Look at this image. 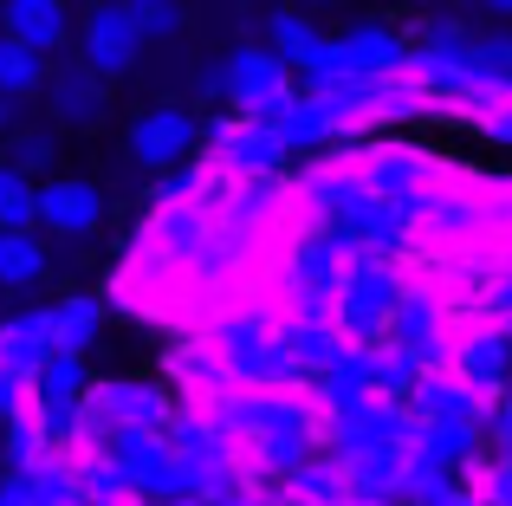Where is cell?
<instances>
[{"instance_id":"obj_1","label":"cell","mask_w":512,"mask_h":506,"mask_svg":"<svg viewBox=\"0 0 512 506\" xmlns=\"http://www.w3.org/2000/svg\"><path fill=\"white\" fill-rule=\"evenodd\" d=\"M214 357L227 364L234 383H253V390H305V370L286 344V318L266 312H221L208 325Z\"/></svg>"},{"instance_id":"obj_2","label":"cell","mask_w":512,"mask_h":506,"mask_svg":"<svg viewBox=\"0 0 512 506\" xmlns=\"http://www.w3.org/2000/svg\"><path fill=\"white\" fill-rule=\"evenodd\" d=\"M208 98H227L234 117H260V124H279L292 104L305 98V78L279 59L273 46H240L221 72L208 78Z\"/></svg>"},{"instance_id":"obj_3","label":"cell","mask_w":512,"mask_h":506,"mask_svg":"<svg viewBox=\"0 0 512 506\" xmlns=\"http://www.w3.org/2000/svg\"><path fill=\"white\" fill-rule=\"evenodd\" d=\"M402 292H409V279H402L396 260H383V253H357L338 286V299H331V325L344 331L350 344H383L389 325H396V305Z\"/></svg>"},{"instance_id":"obj_4","label":"cell","mask_w":512,"mask_h":506,"mask_svg":"<svg viewBox=\"0 0 512 506\" xmlns=\"http://www.w3.org/2000/svg\"><path fill=\"white\" fill-rule=\"evenodd\" d=\"M350 260H357V253L331 228H299L286 241V253H279V292H286V305L292 312H331Z\"/></svg>"},{"instance_id":"obj_5","label":"cell","mask_w":512,"mask_h":506,"mask_svg":"<svg viewBox=\"0 0 512 506\" xmlns=\"http://www.w3.org/2000/svg\"><path fill=\"white\" fill-rule=\"evenodd\" d=\"M422 416L409 403H383V396H357V403L318 409V448L344 455V448H415Z\"/></svg>"},{"instance_id":"obj_6","label":"cell","mask_w":512,"mask_h":506,"mask_svg":"<svg viewBox=\"0 0 512 506\" xmlns=\"http://www.w3.org/2000/svg\"><path fill=\"white\" fill-rule=\"evenodd\" d=\"M454 318H448V292H435V286H409L402 292V305H396V325H389V351L396 357H409L415 370H448L454 364Z\"/></svg>"},{"instance_id":"obj_7","label":"cell","mask_w":512,"mask_h":506,"mask_svg":"<svg viewBox=\"0 0 512 506\" xmlns=\"http://www.w3.org/2000/svg\"><path fill=\"white\" fill-rule=\"evenodd\" d=\"M175 409L182 403L150 377H104L85 396V442L91 435H124V429H169Z\"/></svg>"},{"instance_id":"obj_8","label":"cell","mask_w":512,"mask_h":506,"mask_svg":"<svg viewBox=\"0 0 512 506\" xmlns=\"http://www.w3.org/2000/svg\"><path fill=\"white\" fill-rule=\"evenodd\" d=\"M201 143L208 156L227 169V176H286L292 169V143L279 124H260V117H208L201 124Z\"/></svg>"},{"instance_id":"obj_9","label":"cell","mask_w":512,"mask_h":506,"mask_svg":"<svg viewBox=\"0 0 512 506\" xmlns=\"http://www.w3.org/2000/svg\"><path fill=\"white\" fill-rule=\"evenodd\" d=\"M143 26L130 20V7L124 0H98V7H85V20H78V59L91 65L98 78H130L137 72V59H143Z\"/></svg>"},{"instance_id":"obj_10","label":"cell","mask_w":512,"mask_h":506,"mask_svg":"<svg viewBox=\"0 0 512 506\" xmlns=\"http://www.w3.org/2000/svg\"><path fill=\"white\" fill-rule=\"evenodd\" d=\"M195 143H201V117L182 111V104H150V111H137L130 130H124V150L137 156L143 169H156V176L182 169L188 156H195Z\"/></svg>"},{"instance_id":"obj_11","label":"cell","mask_w":512,"mask_h":506,"mask_svg":"<svg viewBox=\"0 0 512 506\" xmlns=\"http://www.w3.org/2000/svg\"><path fill=\"white\" fill-rule=\"evenodd\" d=\"M266 46H273L279 59H286L292 72L305 78V85L344 78V46H338V33H318V20H312V13H299V7H279L273 20H266Z\"/></svg>"},{"instance_id":"obj_12","label":"cell","mask_w":512,"mask_h":506,"mask_svg":"<svg viewBox=\"0 0 512 506\" xmlns=\"http://www.w3.org/2000/svg\"><path fill=\"white\" fill-rule=\"evenodd\" d=\"M104 228V189L91 176H52L39 182V234L46 241H85Z\"/></svg>"},{"instance_id":"obj_13","label":"cell","mask_w":512,"mask_h":506,"mask_svg":"<svg viewBox=\"0 0 512 506\" xmlns=\"http://www.w3.org/2000/svg\"><path fill=\"white\" fill-rule=\"evenodd\" d=\"M46 111H52V124H59V130H98L104 117H111V78H98L85 59L52 65Z\"/></svg>"},{"instance_id":"obj_14","label":"cell","mask_w":512,"mask_h":506,"mask_svg":"<svg viewBox=\"0 0 512 506\" xmlns=\"http://www.w3.org/2000/svg\"><path fill=\"white\" fill-rule=\"evenodd\" d=\"M454 377H467L474 383V390H487L493 403H500V396L512 390V331L506 325H487V318H480V325H467L461 338H454Z\"/></svg>"},{"instance_id":"obj_15","label":"cell","mask_w":512,"mask_h":506,"mask_svg":"<svg viewBox=\"0 0 512 506\" xmlns=\"http://www.w3.org/2000/svg\"><path fill=\"white\" fill-rule=\"evenodd\" d=\"M338 46H344V78H396V72H409L415 39H402L383 20H357L338 33Z\"/></svg>"},{"instance_id":"obj_16","label":"cell","mask_w":512,"mask_h":506,"mask_svg":"<svg viewBox=\"0 0 512 506\" xmlns=\"http://www.w3.org/2000/svg\"><path fill=\"white\" fill-rule=\"evenodd\" d=\"M344 481L350 500H409L415 448H344Z\"/></svg>"},{"instance_id":"obj_17","label":"cell","mask_w":512,"mask_h":506,"mask_svg":"<svg viewBox=\"0 0 512 506\" xmlns=\"http://www.w3.org/2000/svg\"><path fill=\"white\" fill-rule=\"evenodd\" d=\"M357 163L370 176V189L383 195H428L441 182V163L415 143H370V150H357Z\"/></svg>"},{"instance_id":"obj_18","label":"cell","mask_w":512,"mask_h":506,"mask_svg":"<svg viewBox=\"0 0 512 506\" xmlns=\"http://www.w3.org/2000/svg\"><path fill=\"white\" fill-rule=\"evenodd\" d=\"M409 409L422 422H493V396L474 390L467 377H454V370H428V377L415 383Z\"/></svg>"},{"instance_id":"obj_19","label":"cell","mask_w":512,"mask_h":506,"mask_svg":"<svg viewBox=\"0 0 512 506\" xmlns=\"http://www.w3.org/2000/svg\"><path fill=\"white\" fill-rule=\"evenodd\" d=\"M0 33L52 59L59 46L78 39V26H72V7H65V0H0Z\"/></svg>"},{"instance_id":"obj_20","label":"cell","mask_w":512,"mask_h":506,"mask_svg":"<svg viewBox=\"0 0 512 506\" xmlns=\"http://www.w3.org/2000/svg\"><path fill=\"white\" fill-rule=\"evenodd\" d=\"M286 344H292V357H299V370H305V390H312L325 370H338L344 351H350V338L331 325V312H286Z\"/></svg>"},{"instance_id":"obj_21","label":"cell","mask_w":512,"mask_h":506,"mask_svg":"<svg viewBox=\"0 0 512 506\" xmlns=\"http://www.w3.org/2000/svg\"><path fill=\"white\" fill-rule=\"evenodd\" d=\"M487 448H493L487 422H422V435H415V455L435 461V468H448V474H461L467 461H480Z\"/></svg>"},{"instance_id":"obj_22","label":"cell","mask_w":512,"mask_h":506,"mask_svg":"<svg viewBox=\"0 0 512 506\" xmlns=\"http://www.w3.org/2000/svg\"><path fill=\"white\" fill-rule=\"evenodd\" d=\"M52 351H59V344H52L46 305H39V312H20V318H7V325H0V370H20V377H39Z\"/></svg>"},{"instance_id":"obj_23","label":"cell","mask_w":512,"mask_h":506,"mask_svg":"<svg viewBox=\"0 0 512 506\" xmlns=\"http://www.w3.org/2000/svg\"><path fill=\"white\" fill-rule=\"evenodd\" d=\"M46 325H52V344H59L65 357H85L91 344H98V331H104V299H91V292H65V299L46 305Z\"/></svg>"},{"instance_id":"obj_24","label":"cell","mask_w":512,"mask_h":506,"mask_svg":"<svg viewBox=\"0 0 512 506\" xmlns=\"http://www.w3.org/2000/svg\"><path fill=\"white\" fill-rule=\"evenodd\" d=\"M454 111H461L474 130H487L493 143H506V150H512V78H474L467 98L454 104Z\"/></svg>"},{"instance_id":"obj_25","label":"cell","mask_w":512,"mask_h":506,"mask_svg":"<svg viewBox=\"0 0 512 506\" xmlns=\"http://www.w3.org/2000/svg\"><path fill=\"white\" fill-rule=\"evenodd\" d=\"M46 266H52V253H46V234H39V228L0 234V292L39 286V279H46Z\"/></svg>"},{"instance_id":"obj_26","label":"cell","mask_w":512,"mask_h":506,"mask_svg":"<svg viewBox=\"0 0 512 506\" xmlns=\"http://www.w3.org/2000/svg\"><path fill=\"white\" fill-rule=\"evenodd\" d=\"M286 500H292V506H344V500H350L344 461H338V455H312V461H305V468L286 481Z\"/></svg>"},{"instance_id":"obj_27","label":"cell","mask_w":512,"mask_h":506,"mask_svg":"<svg viewBox=\"0 0 512 506\" xmlns=\"http://www.w3.org/2000/svg\"><path fill=\"white\" fill-rule=\"evenodd\" d=\"M46 78H52L46 52L0 33V98H33V91H46Z\"/></svg>"},{"instance_id":"obj_28","label":"cell","mask_w":512,"mask_h":506,"mask_svg":"<svg viewBox=\"0 0 512 506\" xmlns=\"http://www.w3.org/2000/svg\"><path fill=\"white\" fill-rule=\"evenodd\" d=\"M480 228V202L474 195H454V189H428V241H461V234Z\"/></svg>"},{"instance_id":"obj_29","label":"cell","mask_w":512,"mask_h":506,"mask_svg":"<svg viewBox=\"0 0 512 506\" xmlns=\"http://www.w3.org/2000/svg\"><path fill=\"white\" fill-rule=\"evenodd\" d=\"M13 228H39V182L0 156V234Z\"/></svg>"},{"instance_id":"obj_30","label":"cell","mask_w":512,"mask_h":506,"mask_svg":"<svg viewBox=\"0 0 512 506\" xmlns=\"http://www.w3.org/2000/svg\"><path fill=\"white\" fill-rule=\"evenodd\" d=\"M7 163L26 169L33 182H52L59 176V130H13L7 137Z\"/></svg>"},{"instance_id":"obj_31","label":"cell","mask_w":512,"mask_h":506,"mask_svg":"<svg viewBox=\"0 0 512 506\" xmlns=\"http://www.w3.org/2000/svg\"><path fill=\"white\" fill-rule=\"evenodd\" d=\"M52 455H59V442H52V429L39 416H20L7 429V461L13 468H39V461H52Z\"/></svg>"},{"instance_id":"obj_32","label":"cell","mask_w":512,"mask_h":506,"mask_svg":"<svg viewBox=\"0 0 512 506\" xmlns=\"http://www.w3.org/2000/svg\"><path fill=\"white\" fill-rule=\"evenodd\" d=\"M461 481L474 487V494L487 500V506H512V461H506V455H493V448H487L480 461H467Z\"/></svg>"},{"instance_id":"obj_33","label":"cell","mask_w":512,"mask_h":506,"mask_svg":"<svg viewBox=\"0 0 512 506\" xmlns=\"http://www.w3.org/2000/svg\"><path fill=\"white\" fill-rule=\"evenodd\" d=\"M415 46H428V52H474L480 33L467 20H454V13H441V20H422V26H415Z\"/></svg>"},{"instance_id":"obj_34","label":"cell","mask_w":512,"mask_h":506,"mask_svg":"<svg viewBox=\"0 0 512 506\" xmlns=\"http://www.w3.org/2000/svg\"><path fill=\"white\" fill-rule=\"evenodd\" d=\"M130 20L143 26V39H175L182 33V0H124Z\"/></svg>"},{"instance_id":"obj_35","label":"cell","mask_w":512,"mask_h":506,"mask_svg":"<svg viewBox=\"0 0 512 506\" xmlns=\"http://www.w3.org/2000/svg\"><path fill=\"white\" fill-rule=\"evenodd\" d=\"M20 416H33V377L0 370V429H13Z\"/></svg>"},{"instance_id":"obj_36","label":"cell","mask_w":512,"mask_h":506,"mask_svg":"<svg viewBox=\"0 0 512 506\" xmlns=\"http://www.w3.org/2000/svg\"><path fill=\"white\" fill-rule=\"evenodd\" d=\"M480 72H487V78H512V26L480 33Z\"/></svg>"},{"instance_id":"obj_37","label":"cell","mask_w":512,"mask_h":506,"mask_svg":"<svg viewBox=\"0 0 512 506\" xmlns=\"http://www.w3.org/2000/svg\"><path fill=\"white\" fill-rule=\"evenodd\" d=\"M487 442H493V455H506L512 461V390L493 403V422H487Z\"/></svg>"},{"instance_id":"obj_38","label":"cell","mask_w":512,"mask_h":506,"mask_svg":"<svg viewBox=\"0 0 512 506\" xmlns=\"http://www.w3.org/2000/svg\"><path fill=\"white\" fill-rule=\"evenodd\" d=\"M415 506H487V500H480L474 487H467L461 474H454V481H441L435 494H422V500H415Z\"/></svg>"},{"instance_id":"obj_39","label":"cell","mask_w":512,"mask_h":506,"mask_svg":"<svg viewBox=\"0 0 512 506\" xmlns=\"http://www.w3.org/2000/svg\"><path fill=\"white\" fill-rule=\"evenodd\" d=\"M20 130V98H0V143Z\"/></svg>"},{"instance_id":"obj_40","label":"cell","mask_w":512,"mask_h":506,"mask_svg":"<svg viewBox=\"0 0 512 506\" xmlns=\"http://www.w3.org/2000/svg\"><path fill=\"white\" fill-rule=\"evenodd\" d=\"M0 506H26V494H20V474H0Z\"/></svg>"},{"instance_id":"obj_41","label":"cell","mask_w":512,"mask_h":506,"mask_svg":"<svg viewBox=\"0 0 512 506\" xmlns=\"http://www.w3.org/2000/svg\"><path fill=\"white\" fill-rule=\"evenodd\" d=\"M480 7H487L493 20H512V0H480Z\"/></svg>"},{"instance_id":"obj_42","label":"cell","mask_w":512,"mask_h":506,"mask_svg":"<svg viewBox=\"0 0 512 506\" xmlns=\"http://www.w3.org/2000/svg\"><path fill=\"white\" fill-rule=\"evenodd\" d=\"M150 506H208V500H150Z\"/></svg>"},{"instance_id":"obj_43","label":"cell","mask_w":512,"mask_h":506,"mask_svg":"<svg viewBox=\"0 0 512 506\" xmlns=\"http://www.w3.org/2000/svg\"><path fill=\"white\" fill-rule=\"evenodd\" d=\"M350 506H402V500H350Z\"/></svg>"},{"instance_id":"obj_44","label":"cell","mask_w":512,"mask_h":506,"mask_svg":"<svg viewBox=\"0 0 512 506\" xmlns=\"http://www.w3.org/2000/svg\"><path fill=\"white\" fill-rule=\"evenodd\" d=\"M312 7H338V0H312Z\"/></svg>"},{"instance_id":"obj_45","label":"cell","mask_w":512,"mask_h":506,"mask_svg":"<svg viewBox=\"0 0 512 506\" xmlns=\"http://www.w3.org/2000/svg\"><path fill=\"white\" fill-rule=\"evenodd\" d=\"M344 506H350V500H344Z\"/></svg>"}]
</instances>
